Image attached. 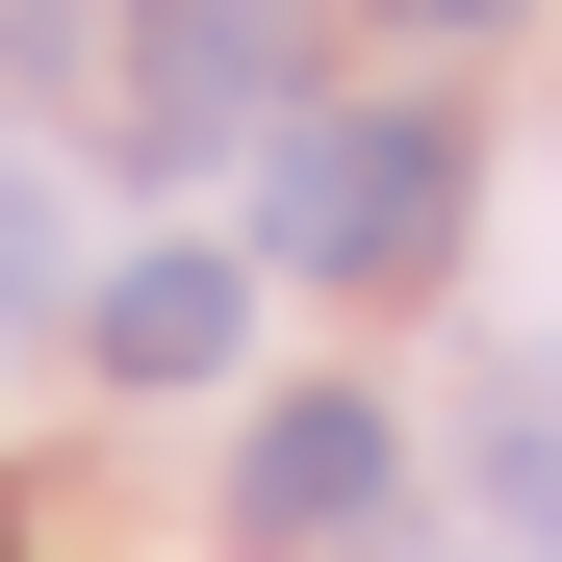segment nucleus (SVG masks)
Returning a JSON list of instances; mask_svg holds the SVG:
<instances>
[{
	"instance_id": "nucleus-2",
	"label": "nucleus",
	"mask_w": 562,
	"mask_h": 562,
	"mask_svg": "<svg viewBox=\"0 0 562 562\" xmlns=\"http://www.w3.org/2000/svg\"><path fill=\"white\" fill-rule=\"evenodd\" d=\"M256 128H281V0H128V154L205 179Z\"/></svg>"
},
{
	"instance_id": "nucleus-4",
	"label": "nucleus",
	"mask_w": 562,
	"mask_h": 562,
	"mask_svg": "<svg viewBox=\"0 0 562 562\" xmlns=\"http://www.w3.org/2000/svg\"><path fill=\"white\" fill-rule=\"evenodd\" d=\"M231 333H256L231 256H128L103 281V384H231Z\"/></svg>"
},
{
	"instance_id": "nucleus-5",
	"label": "nucleus",
	"mask_w": 562,
	"mask_h": 562,
	"mask_svg": "<svg viewBox=\"0 0 562 562\" xmlns=\"http://www.w3.org/2000/svg\"><path fill=\"white\" fill-rule=\"evenodd\" d=\"M486 512H512V562H562V333L486 384Z\"/></svg>"
},
{
	"instance_id": "nucleus-3",
	"label": "nucleus",
	"mask_w": 562,
	"mask_h": 562,
	"mask_svg": "<svg viewBox=\"0 0 562 562\" xmlns=\"http://www.w3.org/2000/svg\"><path fill=\"white\" fill-rule=\"evenodd\" d=\"M358 512H384V409L358 384H281L231 435V537H358Z\"/></svg>"
},
{
	"instance_id": "nucleus-8",
	"label": "nucleus",
	"mask_w": 562,
	"mask_h": 562,
	"mask_svg": "<svg viewBox=\"0 0 562 562\" xmlns=\"http://www.w3.org/2000/svg\"><path fill=\"white\" fill-rule=\"evenodd\" d=\"M0 562H26V512H0Z\"/></svg>"
},
{
	"instance_id": "nucleus-6",
	"label": "nucleus",
	"mask_w": 562,
	"mask_h": 562,
	"mask_svg": "<svg viewBox=\"0 0 562 562\" xmlns=\"http://www.w3.org/2000/svg\"><path fill=\"white\" fill-rule=\"evenodd\" d=\"M26 307H52V179L0 154V333H26Z\"/></svg>"
},
{
	"instance_id": "nucleus-7",
	"label": "nucleus",
	"mask_w": 562,
	"mask_h": 562,
	"mask_svg": "<svg viewBox=\"0 0 562 562\" xmlns=\"http://www.w3.org/2000/svg\"><path fill=\"white\" fill-rule=\"evenodd\" d=\"M384 26H435V52H460V26H512V0H384Z\"/></svg>"
},
{
	"instance_id": "nucleus-1",
	"label": "nucleus",
	"mask_w": 562,
	"mask_h": 562,
	"mask_svg": "<svg viewBox=\"0 0 562 562\" xmlns=\"http://www.w3.org/2000/svg\"><path fill=\"white\" fill-rule=\"evenodd\" d=\"M256 231H281V281H435L460 103H281L256 128Z\"/></svg>"
}]
</instances>
